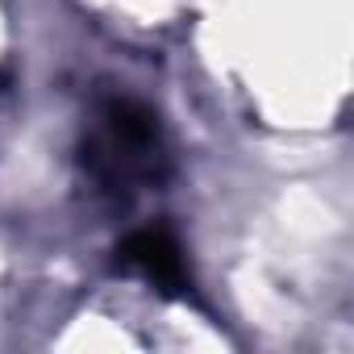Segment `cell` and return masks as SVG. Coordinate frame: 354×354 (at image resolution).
I'll list each match as a JSON object with an SVG mask.
<instances>
[{"label": "cell", "instance_id": "1", "mask_svg": "<svg viewBox=\"0 0 354 354\" xmlns=\"http://www.w3.org/2000/svg\"><path fill=\"white\" fill-rule=\"evenodd\" d=\"M121 263L133 267L138 275H146L154 288L162 292H184L188 288V267L184 254L162 230H142L121 246Z\"/></svg>", "mask_w": 354, "mask_h": 354}]
</instances>
